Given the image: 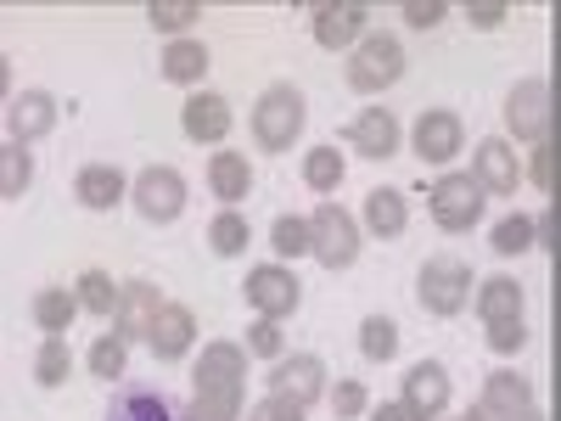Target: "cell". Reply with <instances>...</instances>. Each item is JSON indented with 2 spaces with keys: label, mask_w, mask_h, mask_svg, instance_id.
Segmentation results:
<instances>
[{
  "label": "cell",
  "mask_w": 561,
  "mask_h": 421,
  "mask_svg": "<svg viewBox=\"0 0 561 421\" xmlns=\"http://www.w3.org/2000/svg\"><path fill=\"white\" fill-rule=\"evenodd\" d=\"M248 405V354L242 343H208L192 365V405H185V421H242Z\"/></svg>",
  "instance_id": "1"
},
{
  "label": "cell",
  "mask_w": 561,
  "mask_h": 421,
  "mask_svg": "<svg viewBox=\"0 0 561 421\" xmlns=\"http://www.w3.org/2000/svg\"><path fill=\"white\" fill-rule=\"evenodd\" d=\"M304 118H309L304 90H293V84H270L264 96L253 102V140H259V152H270V158L293 152V147H298V135H304Z\"/></svg>",
  "instance_id": "2"
},
{
  "label": "cell",
  "mask_w": 561,
  "mask_h": 421,
  "mask_svg": "<svg viewBox=\"0 0 561 421\" xmlns=\"http://www.w3.org/2000/svg\"><path fill=\"white\" fill-rule=\"evenodd\" d=\"M404 73V45L399 34H359L354 52H348V84L359 90V96H382V90H393Z\"/></svg>",
  "instance_id": "3"
},
{
  "label": "cell",
  "mask_w": 561,
  "mask_h": 421,
  "mask_svg": "<svg viewBox=\"0 0 561 421\" xmlns=\"http://www.w3.org/2000/svg\"><path fill=\"white\" fill-rule=\"evenodd\" d=\"M129 203L140 219H152V225H174L185 214V203H192V185H185V174L174 163H152V169H140L129 180Z\"/></svg>",
  "instance_id": "4"
},
{
  "label": "cell",
  "mask_w": 561,
  "mask_h": 421,
  "mask_svg": "<svg viewBox=\"0 0 561 421\" xmlns=\"http://www.w3.org/2000/svg\"><path fill=\"white\" fill-rule=\"evenodd\" d=\"M359 242H365V230H359V219L343 203H320L309 214V253L325 270H348L359 259Z\"/></svg>",
  "instance_id": "5"
},
{
  "label": "cell",
  "mask_w": 561,
  "mask_h": 421,
  "mask_svg": "<svg viewBox=\"0 0 561 421\" xmlns=\"http://www.w3.org/2000/svg\"><path fill=\"white\" fill-rule=\"evenodd\" d=\"M415 298H421V309L438 315V320L460 315L466 298H472V264H466V259H427L421 275H415Z\"/></svg>",
  "instance_id": "6"
},
{
  "label": "cell",
  "mask_w": 561,
  "mask_h": 421,
  "mask_svg": "<svg viewBox=\"0 0 561 421\" xmlns=\"http://www.w3.org/2000/svg\"><path fill=\"white\" fill-rule=\"evenodd\" d=\"M472 421H545V416L523 371H489V383L472 405Z\"/></svg>",
  "instance_id": "7"
},
{
  "label": "cell",
  "mask_w": 561,
  "mask_h": 421,
  "mask_svg": "<svg viewBox=\"0 0 561 421\" xmlns=\"http://www.w3.org/2000/svg\"><path fill=\"white\" fill-rule=\"evenodd\" d=\"M242 298L259 309V320H293L298 315V304H304V281L287 270V264H259V270H248V281H242Z\"/></svg>",
  "instance_id": "8"
},
{
  "label": "cell",
  "mask_w": 561,
  "mask_h": 421,
  "mask_svg": "<svg viewBox=\"0 0 561 421\" xmlns=\"http://www.w3.org/2000/svg\"><path fill=\"white\" fill-rule=\"evenodd\" d=\"M483 185L472 174H455L444 169V180H433V225L449 230V237H460V230H472L483 219Z\"/></svg>",
  "instance_id": "9"
},
{
  "label": "cell",
  "mask_w": 561,
  "mask_h": 421,
  "mask_svg": "<svg viewBox=\"0 0 561 421\" xmlns=\"http://www.w3.org/2000/svg\"><path fill=\"white\" fill-rule=\"evenodd\" d=\"M404 135H410V152H415L421 163H433V169H449V163L460 158V147H466V124H460V113H449V107H427Z\"/></svg>",
  "instance_id": "10"
},
{
  "label": "cell",
  "mask_w": 561,
  "mask_h": 421,
  "mask_svg": "<svg viewBox=\"0 0 561 421\" xmlns=\"http://www.w3.org/2000/svg\"><path fill=\"white\" fill-rule=\"evenodd\" d=\"M449 399H455V383H449V371H444L438 360H421V365L404 371V394H399V405L410 410V421H444Z\"/></svg>",
  "instance_id": "11"
},
{
  "label": "cell",
  "mask_w": 561,
  "mask_h": 421,
  "mask_svg": "<svg viewBox=\"0 0 561 421\" xmlns=\"http://www.w3.org/2000/svg\"><path fill=\"white\" fill-rule=\"evenodd\" d=\"M505 129L517 140H528V147L550 140V79H523L511 90L505 96Z\"/></svg>",
  "instance_id": "12"
},
{
  "label": "cell",
  "mask_w": 561,
  "mask_h": 421,
  "mask_svg": "<svg viewBox=\"0 0 561 421\" xmlns=\"http://www.w3.org/2000/svg\"><path fill=\"white\" fill-rule=\"evenodd\" d=\"M270 394L275 399H293V405H320L325 394V360L320 354H280L270 365Z\"/></svg>",
  "instance_id": "13"
},
{
  "label": "cell",
  "mask_w": 561,
  "mask_h": 421,
  "mask_svg": "<svg viewBox=\"0 0 561 421\" xmlns=\"http://www.w3.org/2000/svg\"><path fill=\"white\" fill-rule=\"evenodd\" d=\"M348 147L370 163H388L399 147H404V124L393 107H365L354 124H348Z\"/></svg>",
  "instance_id": "14"
},
{
  "label": "cell",
  "mask_w": 561,
  "mask_h": 421,
  "mask_svg": "<svg viewBox=\"0 0 561 421\" xmlns=\"http://www.w3.org/2000/svg\"><path fill=\"white\" fill-rule=\"evenodd\" d=\"M472 180L483 185V197H511V192H517V185H523V163H517V152H511V140H500V135L478 140Z\"/></svg>",
  "instance_id": "15"
},
{
  "label": "cell",
  "mask_w": 561,
  "mask_h": 421,
  "mask_svg": "<svg viewBox=\"0 0 561 421\" xmlns=\"http://www.w3.org/2000/svg\"><path fill=\"white\" fill-rule=\"evenodd\" d=\"M158 309H163V298H158L152 281H124V287H118V304H113V338H124L129 349L147 343V326H152Z\"/></svg>",
  "instance_id": "16"
},
{
  "label": "cell",
  "mask_w": 561,
  "mask_h": 421,
  "mask_svg": "<svg viewBox=\"0 0 561 421\" xmlns=\"http://www.w3.org/2000/svg\"><path fill=\"white\" fill-rule=\"evenodd\" d=\"M147 349L158 354V360H185L197 349V315L185 309V304H169L163 298V309L152 315V326H147Z\"/></svg>",
  "instance_id": "17"
},
{
  "label": "cell",
  "mask_w": 561,
  "mask_h": 421,
  "mask_svg": "<svg viewBox=\"0 0 561 421\" xmlns=\"http://www.w3.org/2000/svg\"><path fill=\"white\" fill-rule=\"evenodd\" d=\"M180 129H185V140H197V147L214 152L230 135V102L219 96V90H192V96H185V113H180Z\"/></svg>",
  "instance_id": "18"
},
{
  "label": "cell",
  "mask_w": 561,
  "mask_h": 421,
  "mask_svg": "<svg viewBox=\"0 0 561 421\" xmlns=\"http://www.w3.org/2000/svg\"><path fill=\"white\" fill-rule=\"evenodd\" d=\"M309 29H314V45H325V52H348L359 34H370V12L348 7V0H332V7L309 12Z\"/></svg>",
  "instance_id": "19"
},
{
  "label": "cell",
  "mask_w": 561,
  "mask_h": 421,
  "mask_svg": "<svg viewBox=\"0 0 561 421\" xmlns=\"http://www.w3.org/2000/svg\"><path fill=\"white\" fill-rule=\"evenodd\" d=\"M478 315H483V332L494 326H523L528 320V293L517 275H489L478 287Z\"/></svg>",
  "instance_id": "20"
},
{
  "label": "cell",
  "mask_w": 561,
  "mask_h": 421,
  "mask_svg": "<svg viewBox=\"0 0 561 421\" xmlns=\"http://www.w3.org/2000/svg\"><path fill=\"white\" fill-rule=\"evenodd\" d=\"M57 129V96L51 90H23V96L12 102L7 113V135L18 140V147H34V140H45Z\"/></svg>",
  "instance_id": "21"
},
{
  "label": "cell",
  "mask_w": 561,
  "mask_h": 421,
  "mask_svg": "<svg viewBox=\"0 0 561 421\" xmlns=\"http://www.w3.org/2000/svg\"><path fill=\"white\" fill-rule=\"evenodd\" d=\"M365 237H377V242H399L404 230H410V203L404 192H393V185H377V192L365 197V214H354Z\"/></svg>",
  "instance_id": "22"
},
{
  "label": "cell",
  "mask_w": 561,
  "mask_h": 421,
  "mask_svg": "<svg viewBox=\"0 0 561 421\" xmlns=\"http://www.w3.org/2000/svg\"><path fill=\"white\" fill-rule=\"evenodd\" d=\"M124 185H129L124 169H113V163H84V169L73 174V197H79V208H90V214H107V208L124 203Z\"/></svg>",
  "instance_id": "23"
},
{
  "label": "cell",
  "mask_w": 561,
  "mask_h": 421,
  "mask_svg": "<svg viewBox=\"0 0 561 421\" xmlns=\"http://www.w3.org/2000/svg\"><path fill=\"white\" fill-rule=\"evenodd\" d=\"M208 192H214L225 208H237V203L253 192V163H248V152L214 147V152H208Z\"/></svg>",
  "instance_id": "24"
},
{
  "label": "cell",
  "mask_w": 561,
  "mask_h": 421,
  "mask_svg": "<svg viewBox=\"0 0 561 421\" xmlns=\"http://www.w3.org/2000/svg\"><path fill=\"white\" fill-rule=\"evenodd\" d=\"M208 68H214V57H208V45H203L197 34L163 45V79H169V84H203Z\"/></svg>",
  "instance_id": "25"
},
{
  "label": "cell",
  "mask_w": 561,
  "mask_h": 421,
  "mask_svg": "<svg viewBox=\"0 0 561 421\" xmlns=\"http://www.w3.org/2000/svg\"><path fill=\"white\" fill-rule=\"evenodd\" d=\"M248 242H253V225H248L242 208H219V214L208 219V248H214V259H242Z\"/></svg>",
  "instance_id": "26"
},
{
  "label": "cell",
  "mask_w": 561,
  "mask_h": 421,
  "mask_svg": "<svg viewBox=\"0 0 561 421\" xmlns=\"http://www.w3.org/2000/svg\"><path fill=\"white\" fill-rule=\"evenodd\" d=\"M343 180H348V163H343L337 147H309V152H304V185H309V192L332 197Z\"/></svg>",
  "instance_id": "27"
},
{
  "label": "cell",
  "mask_w": 561,
  "mask_h": 421,
  "mask_svg": "<svg viewBox=\"0 0 561 421\" xmlns=\"http://www.w3.org/2000/svg\"><path fill=\"white\" fill-rule=\"evenodd\" d=\"M73 320H79V304H73L68 287H45V293H34V326H39L45 338H62Z\"/></svg>",
  "instance_id": "28"
},
{
  "label": "cell",
  "mask_w": 561,
  "mask_h": 421,
  "mask_svg": "<svg viewBox=\"0 0 561 421\" xmlns=\"http://www.w3.org/2000/svg\"><path fill=\"white\" fill-rule=\"evenodd\" d=\"M359 354L370 365H393V354H399V320L393 315H365L359 320Z\"/></svg>",
  "instance_id": "29"
},
{
  "label": "cell",
  "mask_w": 561,
  "mask_h": 421,
  "mask_svg": "<svg viewBox=\"0 0 561 421\" xmlns=\"http://www.w3.org/2000/svg\"><path fill=\"white\" fill-rule=\"evenodd\" d=\"M107 421H180V416L169 410V399L158 388H129V394L113 399Z\"/></svg>",
  "instance_id": "30"
},
{
  "label": "cell",
  "mask_w": 561,
  "mask_h": 421,
  "mask_svg": "<svg viewBox=\"0 0 561 421\" xmlns=\"http://www.w3.org/2000/svg\"><path fill=\"white\" fill-rule=\"evenodd\" d=\"M73 360H79V354H73L62 338H45V343L34 349V383H39V388H62V383L73 377Z\"/></svg>",
  "instance_id": "31"
},
{
  "label": "cell",
  "mask_w": 561,
  "mask_h": 421,
  "mask_svg": "<svg viewBox=\"0 0 561 421\" xmlns=\"http://www.w3.org/2000/svg\"><path fill=\"white\" fill-rule=\"evenodd\" d=\"M84 365H90V377H96V383H118L124 365H129V343L113 338V332H102L96 343L84 349Z\"/></svg>",
  "instance_id": "32"
},
{
  "label": "cell",
  "mask_w": 561,
  "mask_h": 421,
  "mask_svg": "<svg viewBox=\"0 0 561 421\" xmlns=\"http://www.w3.org/2000/svg\"><path fill=\"white\" fill-rule=\"evenodd\" d=\"M270 248H275V264L304 259L309 253V219L304 214H275L270 219Z\"/></svg>",
  "instance_id": "33"
},
{
  "label": "cell",
  "mask_w": 561,
  "mask_h": 421,
  "mask_svg": "<svg viewBox=\"0 0 561 421\" xmlns=\"http://www.w3.org/2000/svg\"><path fill=\"white\" fill-rule=\"evenodd\" d=\"M489 248H494L500 259H523V253L534 248V214H505V219H494Z\"/></svg>",
  "instance_id": "34"
},
{
  "label": "cell",
  "mask_w": 561,
  "mask_h": 421,
  "mask_svg": "<svg viewBox=\"0 0 561 421\" xmlns=\"http://www.w3.org/2000/svg\"><path fill=\"white\" fill-rule=\"evenodd\" d=\"M73 304H79V315H113V304H118V281H113L107 270H84V275H79V287H73Z\"/></svg>",
  "instance_id": "35"
},
{
  "label": "cell",
  "mask_w": 561,
  "mask_h": 421,
  "mask_svg": "<svg viewBox=\"0 0 561 421\" xmlns=\"http://www.w3.org/2000/svg\"><path fill=\"white\" fill-rule=\"evenodd\" d=\"M28 180H34V158H28V147L7 140V147H0V197H23V192H28Z\"/></svg>",
  "instance_id": "36"
},
{
  "label": "cell",
  "mask_w": 561,
  "mask_h": 421,
  "mask_svg": "<svg viewBox=\"0 0 561 421\" xmlns=\"http://www.w3.org/2000/svg\"><path fill=\"white\" fill-rule=\"evenodd\" d=\"M197 18H203L197 7H152V12H147V23H152L163 39H185V34L197 29Z\"/></svg>",
  "instance_id": "37"
},
{
  "label": "cell",
  "mask_w": 561,
  "mask_h": 421,
  "mask_svg": "<svg viewBox=\"0 0 561 421\" xmlns=\"http://www.w3.org/2000/svg\"><path fill=\"white\" fill-rule=\"evenodd\" d=\"M370 410V388L359 383V377H343L337 388H332V416L337 421H354V416H365Z\"/></svg>",
  "instance_id": "38"
},
{
  "label": "cell",
  "mask_w": 561,
  "mask_h": 421,
  "mask_svg": "<svg viewBox=\"0 0 561 421\" xmlns=\"http://www.w3.org/2000/svg\"><path fill=\"white\" fill-rule=\"evenodd\" d=\"M242 354L280 360V354H287V343H280V326H275V320H253V326H248V343H242Z\"/></svg>",
  "instance_id": "39"
},
{
  "label": "cell",
  "mask_w": 561,
  "mask_h": 421,
  "mask_svg": "<svg viewBox=\"0 0 561 421\" xmlns=\"http://www.w3.org/2000/svg\"><path fill=\"white\" fill-rule=\"evenodd\" d=\"M248 421H309V410L304 405H293V399H275V394H264L253 410H242Z\"/></svg>",
  "instance_id": "40"
},
{
  "label": "cell",
  "mask_w": 561,
  "mask_h": 421,
  "mask_svg": "<svg viewBox=\"0 0 561 421\" xmlns=\"http://www.w3.org/2000/svg\"><path fill=\"white\" fill-rule=\"evenodd\" d=\"M444 18H449L444 0H410V7H404V23H410V29H438Z\"/></svg>",
  "instance_id": "41"
},
{
  "label": "cell",
  "mask_w": 561,
  "mask_h": 421,
  "mask_svg": "<svg viewBox=\"0 0 561 421\" xmlns=\"http://www.w3.org/2000/svg\"><path fill=\"white\" fill-rule=\"evenodd\" d=\"M489 349H494V354H523V349H528V320H523V326H494Z\"/></svg>",
  "instance_id": "42"
},
{
  "label": "cell",
  "mask_w": 561,
  "mask_h": 421,
  "mask_svg": "<svg viewBox=\"0 0 561 421\" xmlns=\"http://www.w3.org/2000/svg\"><path fill=\"white\" fill-rule=\"evenodd\" d=\"M528 180L539 185V192H550V140H539L534 158H528Z\"/></svg>",
  "instance_id": "43"
},
{
  "label": "cell",
  "mask_w": 561,
  "mask_h": 421,
  "mask_svg": "<svg viewBox=\"0 0 561 421\" xmlns=\"http://www.w3.org/2000/svg\"><path fill=\"white\" fill-rule=\"evenodd\" d=\"M466 23H472V29H500L505 23V7H472V12H466Z\"/></svg>",
  "instance_id": "44"
},
{
  "label": "cell",
  "mask_w": 561,
  "mask_h": 421,
  "mask_svg": "<svg viewBox=\"0 0 561 421\" xmlns=\"http://www.w3.org/2000/svg\"><path fill=\"white\" fill-rule=\"evenodd\" d=\"M370 421H410V410H404L399 399H388V405H377V410H370Z\"/></svg>",
  "instance_id": "45"
},
{
  "label": "cell",
  "mask_w": 561,
  "mask_h": 421,
  "mask_svg": "<svg viewBox=\"0 0 561 421\" xmlns=\"http://www.w3.org/2000/svg\"><path fill=\"white\" fill-rule=\"evenodd\" d=\"M7 84H12V62L0 57V96H7Z\"/></svg>",
  "instance_id": "46"
},
{
  "label": "cell",
  "mask_w": 561,
  "mask_h": 421,
  "mask_svg": "<svg viewBox=\"0 0 561 421\" xmlns=\"http://www.w3.org/2000/svg\"><path fill=\"white\" fill-rule=\"evenodd\" d=\"M444 421H472V416H444Z\"/></svg>",
  "instance_id": "47"
}]
</instances>
